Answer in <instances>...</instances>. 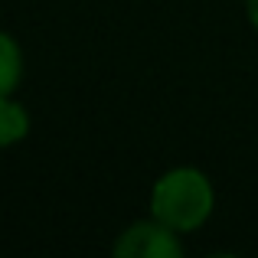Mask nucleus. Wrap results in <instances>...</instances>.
Instances as JSON below:
<instances>
[{"instance_id":"4","label":"nucleus","mask_w":258,"mask_h":258,"mask_svg":"<svg viewBox=\"0 0 258 258\" xmlns=\"http://www.w3.org/2000/svg\"><path fill=\"white\" fill-rule=\"evenodd\" d=\"M20 76H23V52L13 36L0 33V98H7L20 85Z\"/></svg>"},{"instance_id":"1","label":"nucleus","mask_w":258,"mask_h":258,"mask_svg":"<svg viewBox=\"0 0 258 258\" xmlns=\"http://www.w3.org/2000/svg\"><path fill=\"white\" fill-rule=\"evenodd\" d=\"M213 183L196 167H176L164 173L151 189V216L173 232H193L213 216Z\"/></svg>"},{"instance_id":"2","label":"nucleus","mask_w":258,"mask_h":258,"mask_svg":"<svg viewBox=\"0 0 258 258\" xmlns=\"http://www.w3.org/2000/svg\"><path fill=\"white\" fill-rule=\"evenodd\" d=\"M111 252L118 258H180L183 245L170 226H164L160 219H147L127 226Z\"/></svg>"},{"instance_id":"5","label":"nucleus","mask_w":258,"mask_h":258,"mask_svg":"<svg viewBox=\"0 0 258 258\" xmlns=\"http://www.w3.org/2000/svg\"><path fill=\"white\" fill-rule=\"evenodd\" d=\"M248 4V20H252V26L258 30V0H245Z\"/></svg>"},{"instance_id":"3","label":"nucleus","mask_w":258,"mask_h":258,"mask_svg":"<svg viewBox=\"0 0 258 258\" xmlns=\"http://www.w3.org/2000/svg\"><path fill=\"white\" fill-rule=\"evenodd\" d=\"M26 134H30V114H26V108L10 101V95L0 98V147L17 144Z\"/></svg>"}]
</instances>
